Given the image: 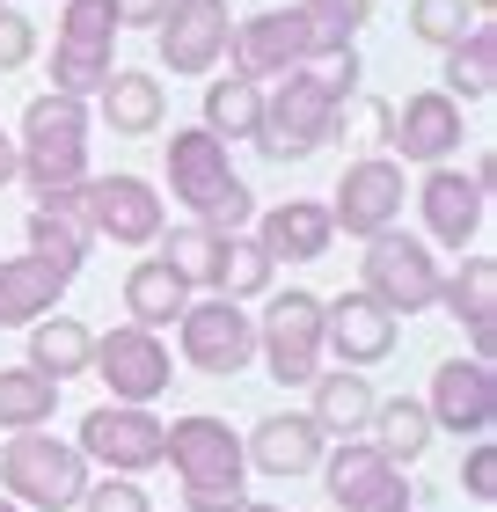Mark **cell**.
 <instances>
[{
    "label": "cell",
    "instance_id": "cell-1",
    "mask_svg": "<svg viewBox=\"0 0 497 512\" xmlns=\"http://www.w3.org/2000/svg\"><path fill=\"white\" fill-rule=\"evenodd\" d=\"M88 235L30 205V256H0V330H30L37 315L59 308V293L81 278Z\"/></svg>",
    "mask_w": 497,
    "mask_h": 512
},
{
    "label": "cell",
    "instance_id": "cell-2",
    "mask_svg": "<svg viewBox=\"0 0 497 512\" xmlns=\"http://www.w3.org/2000/svg\"><path fill=\"white\" fill-rule=\"evenodd\" d=\"M183 483V512H242L249 498V461H242V432L212 410H191L169 425V454H161Z\"/></svg>",
    "mask_w": 497,
    "mask_h": 512
},
{
    "label": "cell",
    "instance_id": "cell-3",
    "mask_svg": "<svg viewBox=\"0 0 497 512\" xmlns=\"http://www.w3.org/2000/svg\"><path fill=\"white\" fill-rule=\"evenodd\" d=\"M169 191L191 205V220L212 227V235H249V220H256V191L234 176L227 139H212L205 125L169 132Z\"/></svg>",
    "mask_w": 497,
    "mask_h": 512
},
{
    "label": "cell",
    "instance_id": "cell-4",
    "mask_svg": "<svg viewBox=\"0 0 497 512\" xmlns=\"http://www.w3.org/2000/svg\"><path fill=\"white\" fill-rule=\"evenodd\" d=\"M88 125H96V110H88L81 96H59V88L30 96V110H22V139H15V176L30 183V191L81 183L88 176Z\"/></svg>",
    "mask_w": 497,
    "mask_h": 512
},
{
    "label": "cell",
    "instance_id": "cell-5",
    "mask_svg": "<svg viewBox=\"0 0 497 512\" xmlns=\"http://www.w3.org/2000/svg\"><path fill=\"white\" fill-rule=\"evenodd\" d=\"M0 491L22 512H74L81 491H88V461H81L74 439L8 432V447H0Z\"/></svg>",
    "mask_w": 497,
    "mask_h": 512
},
{
    "label": "cell",
    "instance_id": "cell-6",
    "mask_svg": "<svg viewBox=\"0 0 497 512\" xmlns=\"http://www.w3.org/2000/svg\"><path fill=\"white\" fill-rule=\"evenodd\" d=\"M337 125V96L322 88L315 66H293V74H278V88L264 96V118H256V147L271 161H307L329 139Z\"/></svg>",
    "mask_w": 497,
    "mask_h": 512
},
{
    "label": "cell",
    "instance_id": "cell-7",
    "mask_svg": "<svg viewBox=\"0 0 497 512\" xmlns=\"http://www.w3.org/2000/svg\"><path fill=\"white\" fill-rule=\"evenodd\" d=\"M359 293H373L388 315H424L439 308V256L424 235H402V227H381L359 256Z\"/></svg>",
    "mask_w": 497,
    "mask_h": 512
},
{
    "label": "cell",
    "instance_id": "cell-8",
    "mask_svg": "<svg viewBox=\"0 0 497 512\" xmlns=\"http://www.w3.org/2000/svg\"><path fill=\"white\" fill-rule=\"evenodd\" d=\"M81 461L103 476H147L169 454V425L154 417V403H96L81 417Z\"/></svg>",
    "mask_w": 497,
    "mask_h": 512
},
{
    "label": "cell",
    "instance_id": "cell-9",
    "mask_svg": "<svg viewBox=\"0 0 497 512\" xmlns=\"http://www.w3.org/2000/svg\"><path fill=\"white\" fill-rule=\"evenodd\" d=\"M256 359L271 366L278 388H307L322 374V293L307 286H286L256 315Z\"/></svg>",
    "mask_w": 497,
    "mask_h": 512
},
{
    "label": "cell",
    "instance_id": "cell-10",
    "mask_svg": "<svg viewBox=\"0 0 497 512\" xmlns=\"http://www.w3.org/2000/svg\"><path fill=\"white\" fill-rule=\"evenodd\" d=\"M176 344H183V359H191L198 374L227 381V374H242V366L256 359V315L242 308V300L205 293V300H191V308L176 315Z\"/></svg>",
    "mask_w": 497,
    "mask_h": 512
},
{
    "label": "cell",
    "instance_id": "cell-11",
    "mask_svg": "<svg viewBox=\"0 0 497 512\" xmlns=\"http://www.w3.org/2000/svg\"><path fill=\"white\" fill-rule=\"evenodd\" d=\"M402 161L395 154H359L351 169L337 176V191H329V227H344V235L373 242L381 227L402 220Z\"/></svg>",
    "mask_w": 497,
    "mask_h": 512
},
{
    "label": "cell",
    "instance_id": "cell-12",
    "mask_svg": "<svg viewBox=\"0 0 497 512\" xmlns=\"http://www.w3.org/2000/svg\"><path fill=\"white\" fill-rule=\"evenodd\" d=\"M322 483H329V498H337V512H417L410 476L388 469L366 439H337V447L322 454Z\"/></svg>",
    "mask_w": 497,
    "mask_h": 512
},
{
    "label": "cell",
    "instance_id": "cell-13",
    "mask_svg": "<svg viewBox=\"0 0 497 512\" xmlns=\"http://www.w3.org/2000/svg\"><path fill=\"white\" fill-rule=\"evenodd\" d=\"M88 366L110 381V403H154V395H169V381H176L161 330H139V322H117L110 337H96Z\"/></svg>",
    "mask_w": 497,
    "mask_h": 512
},
{
    "label": "cell",
    "instance_id": "cell-14",
    "mask_svg": "<svg viewBox=\"0 0 497 512\" xmlns=\"http://www.w3.org/2000/svg\"><path fill=\"white\" fill-rule=\"evenodd\" d=\"M227 66L249 81H278L293 66H315V44H307V15L300 8H264L249 22L227 30Z\"/></svg>",
    "mask_w": 497,
    "mask_h": 512
},
{
    "label": "cell",
    "instance_id": "cell-15",
    "mask_svg": "<svg viewBox=\"0 0 497 512\" xmlns=\"http://www.w3.org/2000/svg\"><path fill=\"white\" fill-rule=\"evenodd\" d=\"M402 337V315H388L373 293H337L322 300V359L351 366V374H366V366H381Z\"/></svg>",
    "mask_w": 497,
    "mask_h": 512
},
{
    "label": "cell",
    "instance_id": "cell-16",
    "mask_svg": "<svg viewBox=\"0 0 497 512\" xmlns=\"http://www.w3.org/2000/svg\"><path fill=\"white\" fill-rule=\"evenodd\" d=\"M88 235L96 242H125V249H147L161 235V198L147 176L117 169V176H88Z\"/></svg>",
    "mask_w": 497,
    "mask_h": 512
},
{
    "label": "cell",
    "instance_id": "cell-17",
    "mask_svg": "<svg viewBox=\"0 0 497 512\" xmlns=\"http://www.w3.org/2000/svg\"><path fill=\"white\" fill-rule=\"evenodd\" d=\"M154 30H161V66L183 74V81H198L227 59L234 15H227V0H169V15H161Z\"/></svg>",
    "mask_w": 497,
    "mask_h": 512
},
{
    "label": "cell",
    "instance_id": "cell-18",
    "mask_svg": "<svg viewBox=\"0 0 497 512\" xmlns=\"http://www.w3.org/2000/svg\"><path fill=\"white\" fill-rule=\"evenodd\" d=\"M424 410H432V432L483 439L497 425V374H490V359H446L439 374H432Z\"/></svg>",
    "mask_w": 497,
    "mask_h": 512
},
{
    "label": "cell",
    "instance_id": "cell-19",
    "mask_svg": "<svg viewBox=\"0 0 497 512\" xmlns=\"http://www.w3.org/2000/svg\"><path fill=\"white\" fill-rule=\"evenodd\" d=\"M417 213H424V235H432L439 249H468L483 235V213H490V198L468 183L461 169H424V183H417Z\"/></svg>",
    "mask_w": 497,
    "mask_h": 512
},
{
    "label": "cell",
    "instance_id": "cell-20",
    "mask_svg": "<svg viewBox=\"0 0 497 512\" xmlns=\"http://www.w3.org/2000/svg\"><path fill=\"white\" fill-rule=\"evenodd\" d=\"M322 454H329V439L307 410H271L264 425L242 439V461L264 469V476H307V469H322Z\"/></svg>",
    "mask_w": 497,
    "mask_h": 512
},
{
    "label": "cell",
    "instance_id": "cell-21",
    "mask_svg": "<svg viewBox=\"0 0 497 512\" xmlns=\"http://www.w3.org/2000/svg\"><path fill=\"white\" fill-rule=\"evenodd\" d=\"M388 147H395L402 161L439 169V161L461 147V103L446 96V88H417V96L395 110V139H388Z\"/></svg>",
    "mask_w": 497,
    "mask_h": 512
},
{
    "label": "cell",
    "instance_id": "cell-22",
    "mask_svg": "<svg viewBox=\"0 0 497 512\" xmlns=\"http://www.w3.org/2000/svg\"><path fill=\"white\" fill-rule=\"evenodd\" d=\"M249 235H256V249L271 256H286V264H315V256L337 242V227H329V205H315V198H286V205H264V213L249 220Z\"/></svg>",
    "mask_w": 497,
    "mask_h": 512
},
{
    "label": "cell",
    "instance_id": "cell-23",
    "mask_svg": "<svg viewBox=\"0 0 497 512\" xmlns=\"http://www.w3.org/2000/svg\"><path fill=\"white\" fill-rule=\"evenodd\" d=\"M439 308L468 330L476 359H490V344H497V264L490 256H468L461 278H439Z\"/></svg>",
    "mask_w": 497,
    "mask_h": 512
},
{
    "label": "cell",
    "instance_id": "cell-24",
    "mask_svg": "<svg viewBox=\"0 0 497 512\" xmlns=\"http://www.w3.org/2000/svg\"><path fill=\"white\" fill-rule=\"evenodd\" d=\"M96 110H103V125H110L117 139H147V132H161V118H169V96H161L154 74L117 66V74L96 88Z\"/></svg>",
    "mask_w": 497,
    "mask_h": 512
},
{
    "label": "cell",
    "instance_id": "cell-25",
    "mask_svg": "<svg viewBox=\"0 0 497 512\" xmlns=\"http://www.w3.org/2000/svg\"><path fill=\"white\" fill-rule=\"evenodd\" d=\"M359 439L388 461V469H410V461H424V447H432V410H424L417 395H388V403H373Z\"/></svg>",
    "mask_w": 497,
    "mask_h": 512
},
{
    "label": "cell",
    "instance_id": "cell-26",
    "mask_svg": "<svg viewBox=\"0 0 497 512\" xmlns=\"http://www.w3.org/2000/svg\"><path fill=\"white\" fill-rule=\"evenodd\" d=\"M307 388H315V410H307V417L322 425V439H359L366 417H373V403H381V395H373V381L351 374V366H337V374H315Z\"/></svg>",
    "mask_w": 497,
    "mask_h": 512
},
{
    "label": "cell",
    "instance_id": "cell-27",
    "mask_svg": "<svg viewBox=\"0 0 497 512\" xmlns=\"http://www.w3.org/2000/svg\"><path fill=\"white\" fill-rule=\"evenodd\" d=\"M183 308H191V286H183L161 256H139V264L125 271V315L139 322V330H169Z\"/></svg>",
    "mask_w": 497,
    "mask_h": 512
},
{
    "label": "cell",
    "instance_id": "cell-28",
    "mask_svg": "<svg viewBox=\"0 0 497 512\" xmlns=\"http://www.w3.org/2000/svg\"><path fill=\"white\" fill-rule=\"evenodd\" d=\"M88 352H96V330H88V322H74V315H37L30 322V359H22V366L66 381V374H88Z\"/></svg>",
    "mask_w": 497,
    "mask_h": 512
},
{
    "label": "cell",
    "instance_id": "cell-29",
    "mask_svg": "<svg viewBox=\"0 0 497 512\" xmlns=\"http://www.w3.org/2000/svg\"><path fill=\"white\" fill-rule=\"evenodd\" d=\"M446 96L454 103H490L497 96V30L490 22H476L461 44H446Z\"/></svg>",
    "mask_w": 497,
    "mask_h": 512
},
{
    "label": "cell",
    "instance_id": "cell-30",
    "mask_svg": "<svg viewBox=\"0 0 497 512\" xmlns=\"http://www.w3.org/2000/svg\"><path fill=\"white\" fill-rule=\"evenodd\" d=\"M59 410V381L37 366H0V432H44Z\"/></svg>",
    "mask_w": 497,
    "mask_h": 512
},
{
    "label": "cell",
    "instance_id": "cell-31",
    "mask_svg": "<svg viewBox=\"0 0 497 512\" xmlns=\"http://www.w3.org/2000/svg\"><path fill=\"white\" fill-rule=\"evenodd\" d=\"M271 278H278V264L256 249V235H220V256H212L205 293H220V300H256V293H271Z\"/></svg>",
    "mask_w": 497,
    "mask_h": 512
},
{
    "label": "cell",
    "instance_id": "cell-32",
    "mask_svg": "<svg viewBox=\"0 0 497 512\" xmlns=\"http://www.w3.org/2000/svg\"><path fill=\"white\" fill-rule=\"evenodd\" d=\"M256 118H264V88L249 74L227 66V81H205V132L212 139H256Z\"/></svg>",
    "mask_w": 497,
    "mask_h": 512
},
{
    "label": "cell",
    "instance_id": "cell-33",
    "mask_svg": "<svg viewBox=\"0 0 497 512\" xmlns=\"http://www.w3.org/2000/svg\"><path fill=\"white\" fill-rule=\"evenodd\" d=\"M110 74H117L110 44H88V37H52V88H59V96L96 103V88H103Z\"/></svg>",
    "mask_w": 497,
    "mask_h": 512
},
{
    "label": "cell",
    "instance_id": "cell-34",
    "mask_svg": "<svg viewBox=\"0 0 497 512\" xmlns=\"http://www.w3.org/2000/svg\"><path fill=\"white\" fill-rule=\"evenodd\" d=\"M293 8L307 15V44H315V59L351 52L359 30L373 22V0H293Z\"/></svg>",
    "mask_w": 497,
    "mask_h": 512
},
{
    "label": "cell",
    "instance_id": "cell-35",
    "mask_svg": "<svg viewBox=\"0 0 497 512\" xmlns=\"http://www.w3.org/2000/svg\"><path fill=\"white\" fill-rule=\"evenodd\" d=\"M154 242H161V264H169L183 286H205L212 278V256H220V235H212V227L183 220V227H169V235H154Z\"/></svg>",
    "mask_w": 497,
    "mask_h": 512
},
{
    "label": "cell",
    "instance_id": "cell-36",
    "mask_svg": "<svg viewBox=\"0 0 497 512\" xmlns=\"http://www.w3.org/2000/svg\"><path fill=\"white\" fill-rule=\"evenodd\" d=\"M329 139H359V147L388 154V139H395V103H381V96H344Z\"/></svg>",
    "mask_w": 497,
    "mask_h": 512
},
{
    "label": "cell",
    "instance_id": "cell-37",
    "mask_svg": "<svg viewBox=\"0 0 497 512\" xmlns=\"http://www.w3.org/2000/svg\"><path fill=\"white\" fill-rule=\"evenodd\" d=\"M476 22H483V15L468 8V0H410V30H417L424 44H439V52H446V44H461Z\"/></svg>",
    "mask_w": 497,
    "mask_h": 512
},
{
    "label": "cell",
    "instance_id": "cell-38",
    "mask_svg": "<svg viewBox=\"0 0 497 512\" xmlns=\"http://www.w3.org/2000/svg\"><path fill=\"white\" fill-rule=\"evenodd\" d=\"M81 512H154V505L139 491V476H88Z\"/></svg>",
    "mask_w": 497,
    "mask_h": 512
},
{
    "label": "cell",
    "instance_id": "cell-39",
    "mask_svg": "<svg viewBox=\"0 0 497 512\" xmlns=\"http://www.w3.org/2000/svg\"><path fill=\"white\" fill-rule=\"evenodd\" d=\"M59 37L117 44V15H110V0H66V15H59Z\"/></svg>",
    "mask_w": 497,
    "mask_h": 512
},
{
    "label": "cell",
    "instance_id": "cell-40",
    "mask_svg": "<svg viewBox=\"0 0 497 512\" xmlns=\"http://www.w3.org/2000/svg\"><path fill=\"white\" fill-rule=\"evenodd\" d=\"M37 59V22L22 8H0V74H22Z\"/></svg>",
    "mask_w": 497,
    "mask_h": 512
},
{
    "label": "cell",
    "instance_id": "cell-41",
    "mask_svg": "<svg viewBox=\"0 0 497 512\" xmlns=\"http://www.w3.org/2000/svg\"><path fill=\"white\" fill-rule=\"evenodd\" d=\"M461 491L476 498V505L497 498V447H490V439H476V447H468V461H461Z\"/></svg>",
    "mask_w": 497,
    "mask_h": 512
},
{
    "label": "cell",
    "instance_id": "cell-42",
    "mask_svg": "<svg viewBox=\"0 0 497 512\" xmlns=\"http://www.w3.org/2000/svg\"><path fill=\"white\" fill-rule=\"evenodd\" d=\"M110 15H117V30H154L169 15V0H110Z\"/></svg>",
    "mask_w": 497,
    "mask_h": 512
},
{
    "label": "cell",
    "instance_id": "cell-43",
    "mask_svg": "<svg viewBox=\"0 0 497 512\" xmlns=\"http://www.w3.org/2000/svg\"><path fill=\"white\" fill-rule=\"evenodd\" d=\"M0 183H15V139L0 132Z\"/></svg>",
    "mask_w": 497,
    "mask_h": 512
},
{
    "label": "cell",
    "instance_id": "cell-44",
    "mask_svg": "<svg viewBox=\"0 0 497 512\" xmlns=\"http://www.w3.org/2000/svg\"><path fill=\"white\" fill-rule=\"evenodd\" d=\"M242 512H286V505H264V498H242Z\"/></svg>",
    "mask_w": 497,
    "mask_h": 512
},
{
    "label": "cell",
    "instance_id": "cell-45",
    "mask_svg": "<svg viewBox=\"0 0 497 512\" xmlns=\"http://www.w3.org/2000/svg\"><path fill=\"white\" fill-rule=\"evenodd\" d=\"M468 8H476V15H490V0H468Z\"/></svg>",
    "mask_w": 497,
    "mask_h": 512
},
{
    "label": "cell",
    "instance_id": "cell-46",
    "mask_svg": "<svg viewBox=\"0 0 497 512\" xmlns=\"http://www.w3.org/2000/svg\"><path fill=\"white\" fill-rule=\"evenodd\" d=\"M0 512H22V505H15V498H0Z\"/></svg>",
    "mask_w": 497,
    "mask_h": 512
},
{
    "label": "cell",
    "instance_id": "cell-47",
    "mask_svg": "<svg viewBox=\"0 0 497 512\" xmlns=\"http://www.w3.org/2000/svg\"><path fill=\"white\" fill-rule=\"evenodd\" d=\"M0 8H8V0H0Z\"/></svg>",
    "mask_w": 497,
    "mask_h": 512
}]
</instances>
